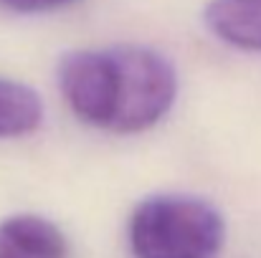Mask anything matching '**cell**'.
<instances>
[{
  "mask_svg": "<svg viewBox=\"0 0 261 258\" xmlns=\"http://www.w3.org/2000/svg\"><path fill=\"white\" fill-rule=\"evenodd\" d=\"M203 20L223 43L261 51V0H211Z\"/></svg>",
  "mask_w": 261,
  "mask_h": 258,
  "instance_id": "4",
  "label": "cell"
},
{
  "mask_svg": "<svg viewBox=\"0 0 261 258\" xmlns=\"http://www.w3.org/2000/svg\"><path fill=\"white\" fill-rule=\"evenodd\" d=\"M71 3L76 0H0V5L13 13H48V10L66 8Z\"/></svg>",
  "mask_w": 261,
  "mask_h": 258,
  "instance_id": "6",
  "label": "cell"
},
{
  "mask_svg": "<svg viewBox=\"0 0 261 258\" xmlns=\"http://www.w3.org/2000/svg\"><path fill=\"white\" fill-rule=\"evenodd\" d=\"M127 241L135 258H216L226 243V220L203 197L160 192L132 210Z\"/></svg>",
  "mask_w": 261,
  "mask_h": 258,
  "instance_id": "2",
  "label": "cell"
},
{
  "mask_svg": "<svg viewBox=\"0 0 261 258\" xmlns=\"http://www.w3.org/2000/svg\"><path fill=\"white\" fill-rule=\"evenodd\" d=\"M59 89L91 127L135 134L155 127L175 104L177 71L145 46L82 48L59 61Z\"/></svg>",
  "mask_w": 261,
  "mask_h": 258,
  "instance_id": "1",
  "label": "cell"
},
{
  "mask_svg": "<svg viewBox=\"0 0 261 258\" xmlns=\"http://www.w3.org/2000/svg\"><path fill=\"white\" fill-rule=\"evenodd\" d=\"M0 258H69V241L48 218L10 215L0 220Z\"/></svg>",
  "mask_w": 261,
  "mask_h": 258,
  "instance_id": "3",
  "label": "cell"
},
{
  "mask_svg": "<svg viewBox=\"0 0 261 258\" xmlns=\"http://www.w3.org/2000/svg\"><path fill=\"white\" fill-rule=\"evenodd\" d=\"M43 101L31 86L0 76V139L23 137L41 127Z\"/></svg>",
  "mask_w": 261,
  "mask_h": 258,
  "instance_id": "5",
  "label": "cell"
}]
</instances>
